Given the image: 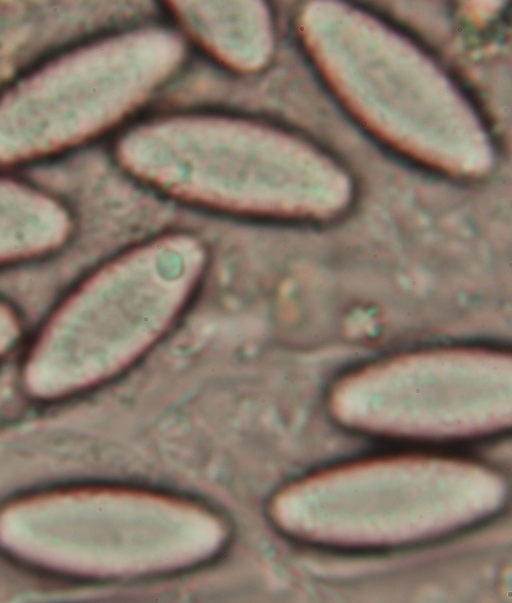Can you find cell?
Wrapping results in <instances>:
<instances>
[{
    "label": "cell",
    "instance_id": "1",
    "mask_svg": "<svg viewBox=\"0 0 512 603\" xmlns=\"http://www.w3.org/2000/svg\"><path fill=\"white\" fill-rule=\"evenodd\" d=\"M232 536L226 516L178 492L79 483L14 497L3 520L9 557L31 569L92 582H136L203 567Z\"/></svg>",
    "mask_w": 512,
    "mask_h": 603
},
{
    "label": "cell",
    "instance_id": "2",
    "mask_svg": "<svg viewBox=\"0 0 512 603\" xmlns=\"http://www.w3.org/2000/svg\"><path fill=\"white\" fill-rule=\"evenodd\" d=\"M294 141L261 117L179 109L134 120L112 156L132 179L181 199L229 209H278L290 181Z\"/></svg>",
    "mask_w": 512,
    "mask_h": 603
},
{
    "label": "cell",
    "instance_id": "3",
    "mask_svg": "<svg viewBox=\"0 0 512 603\" xmlns=\"http://www.w3.org/2000/svg\"><path fill=\"white\" fill-rule=\"evenodd\" d=\"M162 4L187 44L223 70L250 76L270 63L275 31L264 1L170 0Z\"/></svg>",
    "mask_w": 512,
    "mask_h": 603
},
{
    "label": "cell",
    "instance_id": "4",
    "mask_svg": "<svg viewBox=\"0 0 512 603\" xmlns=\"http://www.w3.org/2000/svg\"><path fill=\"white\" fill-rule=\"evenodd\" d=\"M19 325L16 313L0 301V358L18 343Z\"/></svg>",
    "mask_w": 512,
    "mask_h": 603
}]
</instances>
